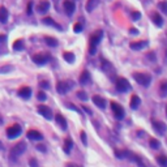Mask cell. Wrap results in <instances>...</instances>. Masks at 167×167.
I'll return each instance as SVG.
<instances>
[{
    "instance_id": "obj_11",
    "label": "cell",
    "mask_w": 167,
    "mask_h": 167,
    "mask_svg": "<svg viewBox=\"0 0 167 167\" xmlns=\"http://www.w3.org/2000/svg\"><path fill=\"white\" fill-rule=\"evenodd\" d=\"M27 138L31 141H41L42 138H43V136H42V133L41 132H38V131H35V129H30L29 132H27Z\"/></svg>"
},
{
    "instance_id": "obj_33",
    "label": "cell",
    "mask_w": 167,
    "mask_h": 167,
    "mask_svg": "<svg viewBox=\"0 0 167 167\" xmlns=\"http://www.w3.org/2000/svg\"><path fill=\"white\" fill-rule=\"evenodd\" d=\"M37 98H38V101L43 102V101H46V98H47V95H46V93H45V91H38V93H37Z\"/></svg>"
},
{
    "instance_id": "obj_25",
    "label": "cell",
    "mask_w": 167,
    "mask_h": 167,
    "mask_svg": "<svg viewBox=\"0 0 167 167\" xmlns=\"http://www.w3.org/2000/svg\"><path fill=\"white\" fill-rule=\"evenodd\" d=\"M159 93H161L162 97H166L167 95V80H163L161 85H159Z\"/></svg>"
},
{
    "instance_id": "obj_31",
    "label": "cell",
    "mask_w": 167,
    "mask_h": 167,
    "mask_svg": "<svg viewBox=\"0 0 167 167\" xmlns=\"http://www.w3.org/2000/svg\"><path fill=\"white\" fill-rule=\"evenodd\" d=\"M157 162L161 165V167H167V157H165V155H158Z\"/></svg>"
},
{
    "instance_id": "obj_16",
    "label": "cell",
    "mask_w": 167,
    "mask_h": 167,
    "mask_svg": "<svg viewBox=\"0 0 167 167\" xmlns=\"http://www.w3.org/2000/svg\"><path fill=\"white\" fill-rule=\"evenodd\" d=\"M48 9H50V1L48 0H42L39 4H38V7H37V10L39 13H46Z\"/></svg>"
},
{
    "instance_id": "obj_14",
    "label": "cell",
    "mask_w": 167,
    "mask_h": 167,
    "mask_svg": "<svg viewBox=\"0 0 167 167\" xmlns=\"http://www.w3.org/2000/svg\"><path fill=\"white\" fill-rule=\"evenodd\" d=\"M19 95L24 99H29L31 97V89L29 86H22L19 90Z\"/></svg>"
},
{
    "instance_id": "obj_34",
    "label": "cell",
    "mask_w": 167,
    "mask_h": 167,
    "mask_svg": "<svg viewBox=\"0 0 167 167\" xmlns=\"http://www.w3.org/2000/svg\"><path fill=\"white\" fill-rule=\"evenodd\" d=\"M77 98L79 99H81V101H88V95H86V93H85V91H79V93H77Z\"/></svg>"
},
{
    "instance_id": "obj_50",
    "label": "cell",
    "mask_w": 167,
    "mask_h": 167,
    "mask_svg": "<svg viewBox=\"0 0 167 167\" xmlns=\"http://www.w3.org/2000/svg\"><path fill=\"white\" fill-rule=\"evenodd\" d=\"M166 114H167V107H166Z\"/></svg>"
},
{
    "instance_id": "obj_3",
    "label": "cell",
    "mask_w": 167,
    "mask_h": 167,
    "mask_svg": "<svg viewBox=\"0 0 167 167\" xmlns=\"http://www.w3.org/2000/svg\"><path fill=\"white\" fill-rule=\"evenodd\" d=\"M133 79L140 85H143V86H149V84L151 82V76L149 73L136 72V73H133Z\"/></svg>"
},
{
    "instance_id": "obj_45",
    "label": "cell",
    "mask_w": 167,
    "mask_h": 167,
    "mask_svg": "<svg viewBox=\"0 0 167 167\" xmlns=\"http://www.w3.org/2000/svg\"><path fill=\"white\" fill-rule=\"evenodd\" d=\"M67 167H81L80 165H76V163H68Z\"/></svg>"
},
{
    "instance_id": "obj_2",
    "label": "cell",
    "mask_w": 167,
    "mask_h": 167,
    "mask_svg": "<svg viewBox=\"0 0 167 167\" xmlns=\"http://www.w3.org/2000/svg\"><path fill=\"white\" fill-rule=\"evenodd\" d=\"M102 38H103V31L102 30L94 31V34L90 37V54L91 55L95 54V47L98 46V43L101 42Z\"/></svg>"
},
{
    "instance_id": "obj_9",
    "label": "cell",
    "mask_w": 167,
    "mask_h": 167,
    "mask_svg": "<svg viewBox=\"0 0 167 167\" xmlns=\"http://www.w3.org/2000/svg\"><path fill=\"white\" fill-rule=\"evenodd\" d=\"M38 112H39L45 119H47V120L52 119V111H51V108H50V107H47V106L39 105V106H38Z\"/></svg>"
},
{
    "instance_id": "obj_22",
    "label": "cell",
    "mask_w": 167,
    "mask_h": 167,
    "mask_svg": "<svg viewBox=\"0 0 167 167\" xmlns=\"http://www.w3.org/2000/svg\"><path fill=\"white\" fill-rule=\"evenodd\" d=\"M72 148H73V141L71 140L69 137H68V138H65V141H64V146H63L64 151H65L67 154H69L71 150H72Z\"/></svg>"
},
{
    "instance_id": "obj_13",
    "label": "cell",
    "mask_w": 167,
    "mask_h": 167,
    "mask_svg": "<svg viewBox=\"0 0 167 167\" xmlns=\"http://www.w3.org/2000/svg\"><path fill=\"white\" fill-rule=\"evenodd\" d=\"M91 101H93V103L95 106H98L99 108H105L106 107V99L103 97H101V95H93V98H91Z\"/></svg>"
},
{
    "instance_id": "obj_10",
    "label": "cell",
    "mask_w": 167,
    "mask_h": 167,
    "mask_svg": "<svg viewBox=\"0 0 167 167\" xmlns=\"http://www.w3.org/2000/svg\"><path fill=\"white\" fill-rule=\"evenodd\" d=\"M153 128H154L155 129V132L157 133H159V134H163L166 132V124L163 123V122H159V120H157V122H155V120H153Z\"/></svg>"
},
{
    "instance_id": "obj_28",
    "label": "cell",
    "mask_w": 167,
    "mask_h": 167,
    "mask_svg": "<svg viewBox=\"0 0 167 167\" xmlns=\"http://www.w3.org/2000/svg\"><path fill=\"white\" fill-rule=\"evenodd\" d=\"M63 58H64V60H65L67 63H73L74 62V55H73V52H64L63 54Z\"/></svg>"
},
{
    "instance_id": "obj_12",
    "label": "cell",
    "mask_w": 167,
    "mask_h": 167,
    "mask_svg": "<svg viewBox=\"0 0 167 167\" xmlns=\"http://www.w3.org/2000/svg\"><path fill=\"white\" fill-rule=\"evenodd\" d=\"M64 9H65V13L68 16L73 15V12L76 10V5H74V3L72 0H65L64 1Z\"/></svg>"
},
{
    "instance_id": "obj_38",
    "label": "cell",
    "mask_w": 167,
    "mask_h": 167,
    "mask_svg": "<svg viewBox=\"0 0 167 167\" xmlns=\"http://www.w3.org/2000/svg\"><path fill=\"white\" fill-rule=\"evenodd\" d=\"M26 13L27 15H31V13H33V1H29L27 3V9H26Z\"/></svg>"
},
{
    "instance_id": "obj_24",
    "label": "cell",
    "mask_w": 167,
    "mask_h": 167,
    "mask_svg": "<svg viewBox=\"0 0 167 167\" xmlns=\"http://www.w3.org/2000/svg\"><path fill=\"white\" fill-rule=\"evenodd\" d=\"M42 22H43L45 25H50V26H54V27H56V29H62V26L56 24L55 21L51 19V17H45V19L42 20Z\"/></svg>"
},
{
    "instance_id": "obj_42",
    "label": "cell",
    "mask_w": 167,
    "mask_h": 167,
    "mask_svg": "<svg viewBox=\"0 0 167 167\" xmlns=\"http://www.w3.org/2000/svg\"><path fill=\"white\" fill-rule=\"evenodd\" d=\"M140 17H141V13H140V12H133V13H132V19H133V20H138Z\"/></svg>"
},
{
    "instance_id": "obj_19",
    "label": "cell",
    "mask_w": 167,
    "mask_h": 167,
    "mask_svg": "<svg viewBox=\"0 0 167 167\" xmlns=\"http://www.w3.org/2000/svg\"><path fill=\"white\" fill-rule=\"evenodd\" d=\"M80 84L81 85H86L90 82V73L88 72V71H84L82 73H81V76H80Z\"/></svg>"
},
{
    "instance_id": "obj_41",
    "label": "cell",
    "mask_w": 167,
    "mask_h": 167,
    "mask_svg": "<svg viewBox=\"0 0 167 167\" xmlns=\"http://www.w3.org/2000/svg\"><path fill=\"white\" fill-rule=\"evenodd\" d=\"M39 86H41V88H43V89H48V88H50V85H48L47 81H41Z\"/></svg>"
},
{
    "instance_id": "obj_1",
    "label": "cell",
    "mask_w": 167,
    "mask_h": 167,
    "mask_svg": "<svg viewBox=\"0 0 167 167\" xmlns=\"http://www.w3.org/2000/svg\"><path fill=\"white\" fill-rule=\"evenodd\" d=\"M26 143H24V141H20L19 144H16L15 146H13L12 149H10V151H9V157L12 161H15V159H17L20 157V155H22L25 150H26Z\"/></svg>"
},
{
    "instance_id": "obj_27",
    "label": "cell",
    "mask_w": 167,
    "mask_h": 167,
    "mask_svg": "<svg viewBox=\"0 0 167 167\" xmlns=\"http://www.w3.org/2000/svg\"><path fill=\"white\" fill-rule=\"evenodd\" d=\"M45 42L50 46V47H56V46H58V39H56V38H52V37H45Z\"/></svg>"
},
{
    "instance_id": "obj_4",
    "label": "cell",
    "mask_w": 167,
    "mask_h": 167,
    "mask_svg": "<svg viewBox=\"0 0 167 167\" xmlns=\"http://www.w3.org/2000/svg\"><path fill=\"white\" fill-rule=\"evenodd\" d=\"M21 132H22V128H21V125H19V124H13V125L8 127V129H7V136H8V138H10V140H13V138L19 137Z\"/></svg>"
},
{
    "instance_id": "obj_17",
    "label": "cell",
    "mask_w": 167,
    "mask_h": 167,
    "mask_svg": "<svg viewBox=\"0 0 167 167\" xmlns=\"http://www.w3.org/2000/svg\"><path fill=\"white\" fill-rule=\"evenodd\" d=\"M131 108L132 110H137L138 107H140V105H141V99H140V97L138 95H132V98H131Z\"/></svg>"
},
{
    "instance_id": "obj_43",
    "label": "cell",
    "mask_w": 167,
    "mask_h": 167,
    "mask_svg": "<svg viewBox=\"0 0 167 167\" xmlns=\"http://www.w3.org/2000/svg\"><path fill=\"white\" fill-rule=\"evenodd\" d=\"M37 149H38V150H41V151H46L45 145H37Z\"/></svg>"
},
{
    "instance_id": "obj_29",
    "label": "cell",
    "mask_w": 167,
    "mask_h": 167,
    "mask_svg": "<svg viewBox=\"0 0 167 167\" xmlns=\"http://www.w3.org/2000/svg\"><path fill=\"white\" fill-rule=\"evenodd\" d=\"M24 47H25V45L21 39H17V41H15V43H13V50H15V51H21V50H24Z\"/></svg>"
},
{
    "instance_id": "obj_49",
    "label": "cell",
    "mask_w": 167,
    "mask_h": 167,
    "mask_svg": "<svg viewBox=\"0 0 167 167\" xmlns=\"http://www.w3.org/2000/svg\"><path fill=\"white\" fill-rule=\"evenodd\" d=\"M3 149V144H1V141H0V150Z\"/></svg>"
},
{
    "instance_id": "obj_37",
    "label": "cell",
    "mask_w": 167,
    "mask_h": 167,
    "mask_svg": "<svg viewBox=\"0 0 167 167\" xmlns=\"http://www.w3.org/2000/svg\"><path fill=\"white\" fill-rule=\"evenodd\" d=\"M7 43V37L4 34H0V48L3 47V46H5Z\"/></svg>"
},
{
    "instance_id": "obj_44",
    "label": "cell",
    "mask_w": 167,
    "mask_h": 167,
    "mask_svg": "<svg viewBox=\"0 0 167 167\" xmlns=\"http://www.w3.org/2000/svg\"><path fill=\"white\" fill-rule=\"evenodd\" d=\"M68 107H69L71 110H74V111H79V108H77L76 106H73V105H71V103H68Z\"/></svg>"
},
{
    "instance_id": "obj_32",
    "label": "cell",
    "mask_w": 167,
    "mask_h": 167,
    "mask_svg": "<svg viewBox=\"0 0 167 167\" xmlns=\"http://www.w3.org/2000/svg\"><path fill=\"white\" fill-rule=\"evenodd\" d=\"M149 144H150V146L153 149H158L159 146H161V143L157 140V138H150V141H149Z\"/></svg>"
},
{
    "instance_id": "obj_36",
    "label": "cell",
    "mask_w": 167,
    "mask_h": 167,
    "mask_svg": "<svg viewBox=\"0 0 167 167\" xmlns=\"http://www.w3.org/2000/svg\"><path fill=\"white\" fill-rule=\"evenodd\" d=\"M73 30L76 31V33H80V31L82 30V24H81V22H77V24H74V26H73Z\"/></svg>"
},
{
    "instance_id": "obj_40",
    "label": "cell",
    "mask_w": 167,
    "mask_h": 167,
    "mask_svg": "<svg viewBox=\"0 0 167 167\" xmlns=\"http://www.w3.org/2000/svg\"><path fill=\"white\" fill-rule=\"evenodd\" d=\"M29 165H30V167H38V162L35 161L34 158H31L29 161Z\"/></svg>"
},
{
    "instance_id": "obj_20",
    "label": "cell",
    "mask_w": 167,
    "mask_h": 167,
    "mask_svg": "<svg viewBox=\"0 0 167 167\" xmlns=\"http://www.w3.org/2000/svg\"><path fill=\"white\" fill-rule=\"evenodd\" d=\"M8 17H9L8 9L4 8V7H1V8H0V22L5 24L7 21H8Z\"/></svg>"
},
{
    "instance_id": "obj_8",
    "label": "cell",
    "mask_w": 167,
    "mask_h": 167,
    "mask_svg": "<svg viewBox=\"0 0 167 167\" xmlns=\"http://www.w3.org/2000/svg\"><path fill=\"white\" fill-rule=\"evenodd\" d=\"M33 62L35 64H38V65H43V64H46L50 60V56L47 54H35L33 55Z\"/></svg>"
},
{
    "instance_id": "obj_35",
    "label": "cell",
    "mask_w": 167,
    "mask_h": 167,
    "mask_svg": "<svg viewBox=\"0 0 167 167\" xmlns=\"http://www.w3.org/2000/svg\"><path fill=\"white\" fill-rule=\"evenodd\" d=\"M158 7H159V9H161L162 12H165L167 15V1H161L158 4Z\"/></svg>"
},
{
    "instance_id": "obj_26",
    "label": "cell",
    "mask_w": 167,
    "mask_h": 167,
    "mask_svg": "<svg viewBox=\"0 0 167 167\" xmlns=\"http://www.w3.org/2000/svg\"><path fill=\"white\" fill-rule=\"evenodd\" d=\"M98 5V0H88L86 3V10L88 12H91L94 10V8Z\"/></svg>"
},
{
    "instance_id": "obj_7",
    "label": "cell",
    "mask_w": 167,
    "mask_h": 167,
    "mask_svg": "<svg viewBox=\"0 0 167 167\" xmlns=\"http://www.w3.org/2000/svg\"><path fill=\"white\" fill-rule=\"evenodd\" d=\"M111 108H112L114 116H115L116 120H122L124 118V110L119 103H116V102H111Z\"/></svg>"
},
{
    "instance_id": "obj_23",
    "label": "cell",
    "mask_w": 167,
    "mask_h": 167,
    "mask_svg": "<svg viewBox=\"0 0 167 167\" xmlns=\"http://www.w3.org/2000/svg\"><path fill=\"white\" fill-rule=\"evenodd\" d=\"M15 71V67L12 64H5V65L0 67V74H5V73H10Z\"/></svg>"
},
{
    "instance_id": "obj_46",
    "label": "cell",
    "mask_w": 167,
    "mask_h": 167,
    "mask_svg": "<svg viewBox=\"0 0 167 167\" xmlns=\"http://www.w3.org/2000/svg\"><path fill=\"white\" fill-rule=\"evenodd\" d=\"M131 34H138V30L137 29H131Z\"/></svg>"
},
{
    "instance_id": "obj_15",
    "label": "cell",
    "mask_w": 167,
    "mask_h": 167,
    "mask_svg": "<svg viewBox=\"0 0 167 167\" xmlns=\"http://www.w3.org/2000/svg\"><path fill=\"white\" fill-rule=\"evenodd\" d=\"M146 45H148V42L146 41H137V42H131V45H129V47L131 50H143L146 47Z\"/></svg>"
},
{
    "instance_id": "obj_6",
    "label": "cell",
    "mask_w": 167,
    "mask_h": 167,
    "mask_svg": "<svg viewBox=\"0 0 167 167\" xmlns=\"http://www.w3.org/2000/svg\"><path fill=\"white\" fill-rule=\"evenodd\" d=\"M115 86L119 91H122V93H125V91H128L131 89V85H129V82H128V80L124 79V77H119V79L116 80Z\"/></svg>"
},
{
    "instance_id": "obj_21",
    "label": "cell",
    "mask_w": 167,
    "mask_h": 167,
    "mask_svg": "<svg viewBox=\"0 0 167 167\" xmlns=\"http://www.w3.org/2000/svg\"><path fill=\"white\" fill-rule=\"evenodd\" d=\"M151 19H153V22H154L155 25H157L158 27H162V25H163V19L161 17V15L159 13H153L151 15Z\"/></svg>"
},
{
    "instance_id": "obj_47",
    "label": "cell",
    "mask_w": 167,
    "mask_h": 167,
    "mask_svg": "<svg viewBox=\"0 0 167 167\" xmlns=\"http://www.w3.org/2000/svg\"><path fill=\"white\" fill-rule=\"evenodd\" d=\"M84 110H85V111H86V112H88V114H90V110H89V108H88V107H84Z\"/></svg>"
},
{
    "instance_id": "obj_39",
    "label": "cell",
    "mask_w": 167,
    "mask_h": 167,
    "mask_svg": "<svg viewBox=\"0 0 167 167\" xmlns=\"http://www.w3.org/2000/svg\"><path fill=\"white\" fill-rule=\"evenodd\" d=\"M81 141H82V143H84V145H85V146H86V145H88V138H86V133H85L84 131H82V132H81Z\"/></svg>"
},
{
    "instance_id": "obj_48",
    "label": "cell",
    "mask_w": 167,
    "mask_h": 167,
    "mask_svg": "<svg viewBox=\"0 0 167 167\" xmlns=\"http://www.w3.org/2000/svg\"><path fill=\"white\" fill-rule=\"evenodd\" d=\"M1 124H3V118L0 116V125H1Z\"/></svg>"
},
{
    "instance_id": "obj_18",
    "label": "cell",
    "mask_w": 167,
    "mask_h": 167,
    "mask_svg": "<svg viewBox=\"0 0 167 167\" xmlns=\"http://www.w3.org/2000/svg\"><path fill=\"white\" fill-rule=\"evenodd\" d=\"M55 120H56V123L60 125V128H62V129H67V120L64 119V116L62 115V114H56Z\"/></svg>"
},
{
    "instance_id": "obj_5",
    "label": "cell",
    "mask_w": 167,
    "mask_h": 167,
    "mask_svg": "<svg viewBox=\"0 0 167 167\" xmlns=\"http://www.w3.org/2000/svg\"><path fill=\"white\" fill-rule=\"evenodd\" d=\"M72 86H73L72 81H59V82L56 84V90H58V93H60V94H65L72 89Z\"/></svg>"
},
{
    "instance_id": "obj_30",
    "label": "cell",
    "mask_w": 167,
    "mask_h": 167,
    "mask_svg": "<svg viewBox=\"0 0 167 167\" xmlns=\"http://www.w3.org/2000/svg\"><path fill=\"white\" fill-rule=\"evenodd\" d=\"M115 155L122 159V158H125V157H128V155H131V153L128 150H115Z\"/></svg>"
}]
</instances>
